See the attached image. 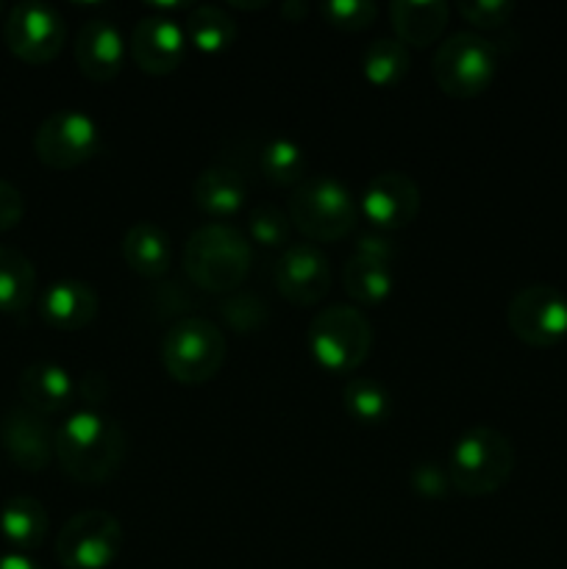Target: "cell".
I'll use <instances>...</instances> for the list:
<instances>
[{
	"label": "cell",
	"mask_w": 567,
	"mask_h": 569,
	"mask_svg": "<svg viewBox=\"0 0 567 569\" xmlns=\"http://www.w3.org/2000/svg\"><path fill=\"white\" fill-rule=\"evenodd\" d=\"M128 453V439L120 422L106 411H76L56 431V459L61 470L78 483L111 481Z\"/></svg>",
	"instance_id": "6da1fadb"
},
{
	"label": "cell",
	"mask_w": 567,
	"mask_h": 569,
	"mask_svg": "<svg viewBox=\"0 0 567 569\" xmlns=\"http://www.w3.org/2000/svg\"><path fill=\"white\" fill-rule=\"evenodd\" d=\"M253 267V244L231 222H206L195 228L183 248V270L206 292H237Z\"/></svg>",
	"instance_id": "7a4b0ae2"
},
{
	"label": "cell",
	"mask_w": 567,
	"mask_h": 569,
	"mask_svg": "<svg viewBox=\"0 0 567 569\" xmlns=\"http://www.w3.org/2000/svg\"><path fill=\"white\" fill-rule=\"evenodd\" d=\"M515 470V445L493 426H472L450 448V487L467 498L495 495Z\"/></svg>",
	"instance_id": "3957f363"
},
{
	"label": "cell",
	"mask_w": 567,
	"mask_h": 569,
	"mask_svg": "<svg viewBox=\"0 0 567 569\" xmlns=\"http://www.w3.org/2000/svg\"><path fill=\"white\" fill-rule=\"evenodd\" d=\"M372 339L376 337L365 311L348 303H334L311 317L306 348L322 370L350 376L367 361Z\"/></svg>",
	"instance_id": "277c9868"
},
{
	"label": "cell",
	"mask_w": 567,
	"mask_h": 569,
	"mask_svg": "<svg viewBox=\"0 0 567 569\" xmlns=\"http://www.w3.org/2000/svg\"><path fill=\"white\" fill-rule=\"evenodd\" d=\"M289 222L311 242H339L356 226V200L350 189L334 176L306 178L289 198Z\"/></svg>",
	"instance_id": "5b68a950"
},
{
	"label": "cell",
	"mask_w": 567,
	"mask_h": 569,
	"mask_svg": "<svg viewBox=\"0 0 567 569\" xmlns=\"http://www.w3.org/2000/svg\"><path fill=\"white\" fill-rule=\"evenodd\" d=\"M498 72V48L476 31L450 33L434 50L431 76L439 92L456 100L478 98Z\"/></svg>",
	"instance_id": "8992f818"
},
{
	"label": "cell",
	"mask_w": 567,
	"mask_h": 569,
	"mask_svg": "<svg viewBox=\"0 0 567 569\" xmlns=\"http://www.w3.org/2000/svg\"><path fill=\"white\" fill-rule=\"evenodd\" d=\"M228 345L220 328L203 317H181L161 339V365L178 383H206L220 372Z\"/></svg>",
	"instance_id": "52a82bcc"
},
{
	"label": "cell",
	"mask_w": 567,
	"mask_h": 569,
	"mask_svg": "<svg viewBox=\"0 0 567 569\" xmlns=\"http://www.w3.org/2000/svg\"><path fill=\"white\" fill-rule=\"evenodd\" d=\"M122 550V526L103 509L72 515L56 537V559L64 569H106Z\"/></svg>",
	"instance_id": "ba28073f"
},
{
	"label": "cell",
	"mask_w": 567,
	"mask_h": 569,
	"mask_svg": "<svg viewBox=\"0 0 567 569\" xmlns=\"http://www.w3.org/2000/svg\"><path fill=\"white\" fill-rule=\"evenodd\" d=\"M3 42L26 64H50L67 42L64 17L42 0H22L6 14Z\"/></svg>",
	"instance_id": "9c48e42d"
},
{
	"label": "cell",
	"mask_w": 567,
	"mask_h": 569,
	"mask_svg": "<svg viewBox=\"0 0 567 569\" xmlns=\"http://www.w3.org/2000/svg\"><path fill=\"white\" fill-rule=\"evenodd\" d=\"M506 326L531 348H554L567 339V295L550 283H531L511 295Z\"/></svg>",
	"instance_id": "30bf717a"
},
{
	"label": "cell",
	"mask_w": 567,
	"mask_h": 569,
	"mask_svg": "<svg viewBox=\"0 0 567 569\" xmlns=\"http://www.w3.org/2000/svg\"><path fill=\"white\" fill-rule=\"evenodd\" d=\"M100 150V128L87 111L61 109L44 117L33 133V153L50 170H72Z\"/></svg>",
	"instance_id": "8fae6325"
},
{
	"label": "cell",
	"mask_w": 567,
	"mask_h": 569,
	"mask_svg": "<svg viewBox=\"0 0 567 569\" xmlns=\"http://www.w3.org/2000/svg\"><path fill=\"white\" fill-rule=\"evenodd\" d=\"M276 289L295 306H317L331 289V259L315 242L289 244L272 272Z\"/></svg>",
	"instance_id": "7c38bea8"
},
{
	"label": "cell",
	"mask_w": 567,
	"mask_h": 569,
	"mask_svg": "<svg viewBox=\"0 0 567 569\" xmlns=\"http://www.w3.org/2000/svg\"><path fill=\"white\" fill-rule=\"evenodd\" d=\"M187 44V33L172 17L148 14L133 22L128 53L148 76H170L181 67Z\"/></svg>",
	"instance_id": "4fadbf2b"
},
{
	"label": "cell",
	"mask_w": 567,
	"mask_h": 569,
	"mask_svg": "<svg viewBox=\"0 0 567 569\" xmlns=\"http://www.w3.org/2000/svg\"><path fill=\"white\" fill-rule=\"evenodd\" d=\"M361 214L381 231H400L415 222L420 211V187L411 176L400 170L378 172L365 187L359 200Z\"/></svg>",
	"instance_id": "5bb4252c"
},
{
	"label": "cell",
	"mask_w": 567,
	"mask_h": 569,
	"mask_svg": "<svg viewBox=\"0 0 567 569\" xmlns=\"http://www.w3.org/2000/svg\"><path fill=\"white\" fill-rule=\"evenodd\" d=\"M0 445L11 465L28 472L48 470L56 456V433L50 431L44 417L28 406H14L6 411L0 422Z\"/></svg>",
	"instance_id": "9a60e30c"
},
{
	"label": "cell",
	"mask_w": 567,
	"mask_h": 569,
	"mask_svg": "<svg viewBox=\"0 0 567 569\" xmlns=\"http://www.w3.org/2000/svg\"><path fill=\"white\" fill-rule=\"evenodd\" d=\"M72 53H76V64L81 76H87L94 83H106L120 76L122 64H126L128 44L115 22L103 20V17H92V20L78 28Z\"/></svg>",
	"instance_id": "2e32d148"
},
{
	"label": "cell",
	"mask_w": 567,
	"mask_h": 569,
	"mask_svg": "<svg viewBox=\"0 0 567 569\" xmlns=\"http://www.w3.org/2000/svg\"><path fill=\"white\" fill-rule=\"evenodd\" d=\"M100 298L92 283L64 278L53 281L39 295V317L56 331H81L98 317Z\"/></svg>",
	"instance_id": "e0dca14e"
},
{
	"label": "cell",
	"mask_w": 567,
	"mask_h": 569,
	"mask_svg": "<svg viewBox=\"0 0 567 569\" xmlns=\"http://www.w3.org/2000/svg\"><path fill=\"white\" fill-rule=\"evenodd\" d=\"M17 392L37 415H59L76 400V378L56 361H33L17 378Z\"/></svg>",
	"instance_id": "ac0fdd59"
},
{
	"label": "cell",
	"mask_w": 567,
	"mask_h": 569,
	"mask_svg": "<svg viewBox=\"0 0 567 569\" xmlns=\"http://www.w3.org/2000/svg\"><path fill=\"white\" fill-rule=\"evenodd\" d=\"M450 17V6L445 0H392L389 20H392L395 39L406 48H428L445 31Z\"/></svg>",
	"instance_id": "d6986e66"
},
{
	"label": "cell",
	"mask_w": 567,
	"mask_h": 569,
	"mask_svg": "<svg viewBox=\"0 0 567 569\" xmlns=\"http://www.w3.org/2000/svg\"><path fill=\"white\" fill-rule=\"evenodd\" d=\"M122 259L137 276L161 278L172 267V242L156 222H133L122 237Z\"/></svg>",
	"instance_id": "ffe728a7"
},
{
	"label": "cell",
	"mask_w": 567,
	"mask_h": 569,
	"mask_svg": "<svg viewBox=\"0 0 567 569\" xmlns=\"http://www.w3.org/2000/svg\"><path fill=\"white\" fill-rule=\"evenodd\" d=\"M192 200L203 214L217 222L237 214L245 203V181L237 170L226 164H211L195 178Z\"/></svg>",
	"instance_id": "44dd1931"
},
{
	"label": "cell",
	"mask_w": 567,
	"mask_h": 569,
	"mask_svg": "<svg viewBox=\"0 0 567 569\" xmlns=\"http://www.w3.org/2000/svg\"><path fill=\"white\" fill-rule=\"evenodd\" d=\"M48 526L50 520L44 506L28 495L9 498L0 509V533L20 550L39 548L48 537Z\"/></svg>",
	"instance_id": "7402d4cb"
},
{
	"label": "cell",
	"mask_w": 567,
	"mask_h": 569,
	"mask_svg": "<svg viewBox=\"0 0 567 569\" xmlns=\"http://www.w3.org/2000/svg\"><path fill=\"white\" fill-rule=\"evenodd\" d=\"M37 270L31 259L14 248L0 244V315H20L33 303Z\"/></svg>",
	"instance_id": "603a6c76"
},
{
	"label": "cell",
	"mask_w": 567,
	"mask_h": 569,
	"mask_svg": "<svg viewBox=\"0 0 567 569\" xmlns=\"http://www.w3.org/2000/svg\"><path fill=\"white\" fill-rule=\"evenodd\" d=\"M183 33H187V42L195 44L200 53H222L233 44L239 28L222 6L200 3L189 9Z\"/></svg>",
	"instance_id": "cb8c5ba5"
},
{
	"label": "cell",
	"mask_w": 567,
	"mask_h": 569,
	"mask_svg": "<svg viewBox=\"0 0 567 569\" xmlns=\"http://www.w3.org/2000/svg\"><path fill=\"white\" fill-rule=\"evenodd\" d=\"M342 283H345V292H348L356 303L378 306L392 295V287H395L392 264H384V261L354 253L348 261H345Z\"/></svg>",
	"instance_id": "d4e9b609"
},
{
	"label": "cell",
	"mask_w": 567,
	"mask_h": 569,
	"mask_svg": "<svg viewBox=\"0 0 567 569\" xmlns=\"http://www.w3.org/2000/svg\"><path fill=\"white\" fill-rule=\"evenodd\" d=\"M411 67V53L400 39L381 37L372 44H367L365 56H361V72L372 87H398L406 78Z\"/></svg>",
	"instance_id": "484cf974"
},
{
	"label": "cell",
	"mask_w": 567,
	"mask_h": 569,
	"mask_svg": "<svg viewBox=\"0 0 567 569\" xmlns=\"http://www.w3.org/2000/svg\"><path fill=\"white\" fill-rule=\"evenodd\" d=\"M342 406L359 426H381L392 415V395L376 378H350L342 387Z\"/></svg>",
	"instance_id": "4316f807"
},
{
	"label": "cell",
	"mask_w": 567,
	"mask_h": 569,
	"mask_svg": "<svg viewBox=\"0 0 567 569\" xmlns=\"http://www.w3.org/2000/svg\"><path fill=\"white\" fill-rule=\"evenodd\" d=\"M261 176L272 187H298L306 181V153L295 139L272 137L267 139L259 156Z\"/></svg>",
	"instance_id": "83f0119b"
},
{
	"label": "cell",
	"mask_w": 567,
	"mask_h": 569,
	"mask_svg": "<svg viewBox=\"0 0 567 569\" xmlns=\"http://www.w3.org/2000/svg\"><path fill=\"white\" fill-rule=\"evenodd\" d=\"M322 20L337 31H365L376 22L378 6L370 0H326L320 3Z\"/></svg>",
	"instance_id": "f1b7e54d"
},
{
	"label": "cell",
	"mask_w": 567,
	"mask_h": 569,
	"mask_svg": "<svg viewBox=\"0 0 567 569\" xmlns=\"http://www.w3.org/2000/svg\"><path fill=\"white\" fill-rule=\"evenodd\" d=\"M250 242L261 248H284L289 239V214L278 206H256L248 220Z\"/></svg>",
	"instance_id": "f546056e"
},
{
	"label": "cell",
	"mask_w": 567,
	"mask_h": 569,
	"mask_svg": "<svg viewBox=\"0 0 567 569\" xmlns=\"http://www.w3.org/2000/svg\"><path fill=\"white\" fill-rule=\"evenodd\" d=\"M222 317L228 326L239 333L259 331L267 322V303L253 292H231V298L222 303Z\"/></svg>",
	"instance_id": "4dcf8cb0"
},
{
	"label": "cell",
	"mask_w": 567,
	"mask_h": 569,
	"mask_svg": "<svg viewBox=\"0 0 567 569\" xmlns=\"http://www.w3.org/2000/svg\"><path fill=\"white\" fill-rule=\"evenodd\" d=\"M456 9H459V14L472 28H484V31L506 26L509 17L515 14V3L511 0H461Z\"/></svg>",
	"instance_id": "1f68e13d"
},
{
	"label": "cell",
	"mask_w": 567,
	"mask_h": 569,
	"mask_svg": "<svg viewBox=\"0 0 567 569\" xmlns=\"http://www.w3.org/2000/svg\"><path fill=\"white\" fill-rule=\"evenodd\" d=\"M409 483L420 498H431V500L445 498L448 489H454L450 487L448 467H439L434 465V461H422V465H417L415 470H411Z\"/></svg>",
	"instance_id": "d6a6232c"
},
{
	"label": "cell",
	"mask_w": 567,
	"mask_h": 569,
	"mask_svg": "<svg viewBox=\"0 0 567 569\" xmlns=\"http://www.w3.org/2000/svg\"><path fill=\"white\" fill-rule=\"evenodd\" d=\"M109 392L111 383L100 370H87L76 381V400H81L87 411H100V406L106 403Z\"/></svg>",
	"instance_id": "836d02e7"
},
{
	"label": "cell",
	"mask_w": 567,
	"mask_h": 569,
	"mask_svg": "<svg viewBox=\"0 0 567 569\" xmlns=\"http://www.w3.org/2000/svg\"><path fill=\"white\" fill-rule=\"evenodd\" d=\"M22 214H26V200H22V192L14 187V183L0 178V233L20 226Z\"/></svg>",
	"instance_id": "e575fe53"
},
{
	"label": "cell",
	"mask_w": 567,
	"mask_h": 569,
	"mask_svg": "<svg viewBox=\"0 0 567 569\" xmlns=\"http://www.w3.org/2000/svg\"><path fill=\"white\" fill-rule=\"evenodd\" d=\"M354 253L367 256V259L384 261V264H392V261H395V244L389 242L384 233H365V237L356 239Z\"/></svg>",
	"instance_id": "d590c367"
},
{
	"label": "cell",
	"mask_w": 567,
	"mask_h": 569,
	"mask_svg": "<svg viewBox=\"0 0 567 569\" xmlns=\"http://www.w3.org/2000/svg\"><path fill=\"white\" fill-rule=\"evenodd\" d=\"M0 569H42V567L22 553H3L0 556Z\"/></svg>",
	"instance_id": "8d00e7d4"
},
{
	"label": "cell",
	"mask_w": 567,
	"mask_h": 569,
	"mask_svg": "<svg viewBox=\"0 0 567 569\" xmlns=\"http://www.w3.org/2000/svg\"><path fill=\"white\" fill-rule=\"evenodd\" d=\"M281 11H284V14L289 17V20L298 22L300 17L309 14V6H306V3H284V6H281Z\"/></svg>",
	"instance_id": "74e56055"
},
{
	"label": "cell",
	"mask_w": 567,
	"mask_h": 569,
	"mask_svg": "<svg viewBox=\"0 0 567 569\" xmlns=\"http://www.w3.org/2000/svg\"><path fill=\"white\" fill-rule=\"evenodd\" d=\"M3 9H6V6H3V3H0V14H3Z\"/></svg>",
	"instance_id": "f35d334b"
}]
</instances>
